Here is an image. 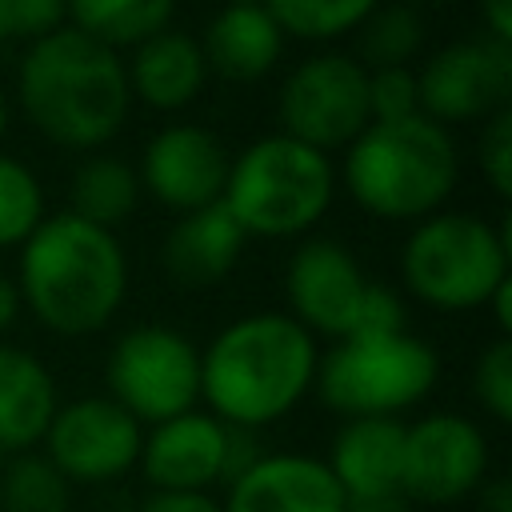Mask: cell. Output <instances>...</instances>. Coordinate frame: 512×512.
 <instances>
[{
    "mask_svg": "<svg viewBox=\"0 0 512 512\" xmlns=\"http://www.w3.org/2000/svg\"><path fill=\"white\" fill-rule=\"evenodd\" d=\"M320 348L288 312H248L200 348V400L228 428L284 420L316 384Z\"/></svg>",
    "mask_w": 512,
    "mask_h": 512,
    "instance_id": "6da1fadb",
    "label": "cell"
},
{
    "mask_svg": "<svg viewBox=\"0 0 512 512\" xmlns=\"http://www.w3.org/2000/svg\"><path fill=\"white\" fill-rule=\"evenodd\" d=\"M16 104L44 140L92 152L124 128L132 92L120 52L64 24L28 44L16 68Z\"/></svg>",
    "mask_w": 512,
    "mask_h": 512,
    "instance_id": "7a4b0ae2",
    "label": "cell"
},
{
    "mask_svg": "<svg viewBox=\"0 0 512 512\" xmlns=\"http://www.w3.org/2000/svg\"><path fill=\"white\" fill-rule=\"evenodd\" d=\"M20 304L56 336H92L124 304L128 256L112 228L56 212L20 244Z\"/></svg>",
    "mask_w": 512,
    "mask_h": 512,
    "instance_id": "3957f363",
    "label": "cell"
},
{
    "mask_svg": "<svg viewBox=\"0 0 512 512\" xmlns=\"http://www.w3.org/2000/svg\"><path fill=\"white\" fill-rule=\"evenodd\" d=\"M460 160L448 128L424 112L408 120H372L344 156V188L380 220H424L456 188Z\"/></svg>",
    "mask_w": 512,
    "mask_h": 512,
    "instance_id": "277c9868",
    "label": "cell"
},
{
    "mask_svg": "<svg viewBox=\"0 0 512 512\" xmlns=\"http://www.w3.org/2000/svg\"><path fill=\"white\" fill-rule=\"evenodd\" d=\"M336 196V168L324 152L276 132L248 144L232 164L220 204L244 236L288 240L320 224Z\"/></svg>",
    "mask_w": 512,
    "mask_h": 512,
    "instance_id": "5b68a950",
    "label": "cell"
},
{
    "mask_svg": "<svg viewBox=\"0 0 512 512\" xmlns=\"http://www.w3.org/2000/svg\"><path fill=\"white\" fill-rule=\"evenodd\" d=\"M508 232L472 212H432L416 220L400 248L404 288L436 312L484 308L512 276Z\"/></svg>",
    "mask_w": 512,
    "mask_h": 512,
    "instance_id": "8992f818",
    "label": "cell"
},
{
    "mask_svg": "<svg viewBox=\"0 0 512 512\" xmlns=\"http://www.w3.org/2000/svg\"><path fill=\"white\" fill-rule=\"evenodd\" d=\"M440 376L436 348L420 336L384 332V336H344L336 340L320 364L316 384L320 400L344 420L356 416H392L420 404Z\"/></svg>",
    "mask_w": 512,
    "mask_h": 512,
    "instance_id": "52a82bcc",
    "label": "cell"
},
{
    "mask_svg": "<svg viewBox=\"0 0 512 512\" xmlns=\"http://www.w3.org/2000/svg\"><path fill=\"white\" fill-rule=\"evenodd\" d=\"M108 396L144 428L200 404V348L168 324L128 328L104 364Z\"/></svg>",
    "mask_w": 512,
    "mask_h": 512,
    "instance_id": "ba28073f",
    "label": "cell"
},
{
    "mask_svg": "<svg viewBox=\"0 0 512 512\" xmlns=\"http://www.w3.org/2000/svg\"><path fill=\"white\" fill-rule=\"evenodd\" d=\"M276 116H280L284 136H292L324 156L332 148H348L372 124L368 68L340 52L308 56L280 84Z\"/></svg>",
    "mask_w": 512,
    "mask_h": 512,
    "instance_id": "9c48e42d",
    "label": "cell"
},
{
    "mask_svg": "<svg viewBox=\"0 0 512 512\" xmlns=\"http://www.w3.org/2000/svg\"><path fill=\"white\" fill-rule=\"evenodd\" d=\"M140 440L144 424L112 396H76L52 412L40 452L68 484H112L136 468Z\"/></svg>",
    "mask_w": 512,
    "mask_h": 512,
    "instance_id": "30bf717a",
    "label": "cell"
},
{
    "mask_svg": "<svg viewBox=\"0 0 512 512\" xmlns=\"http://www.w3.org/2000/svg\"><path fill=\"white\" fill-rule=\"evenodd\" d=\"M488 480V436L460 412H428L404 424L400 492L424 508H448Z\"/></svg>",
    "mask_w": 512,
    "mask_h": 512,
    "instance_id": "8fae6325",
    "label": "cell"
},
{
    "mask_svg": "<svg viewBox=\"0 0 512 512\" xmlns=\"http://www.w3.org/2000/svg\"><path fill=\"white\" fill-rule=\"evenodd\" d=\"M420 112L448 124L488 120L492 112L508 108L512 96V44L480 36V40H456L440 48L416 76Z\"/></svg>",
    "mask_w": 512,
    "mask_h": 512,
    "instance_id": "7c38bea8",
    "label": "cell"
},
{
    "mask_svg": "<svg viewBox=\"0 0 512 512\" xmlns=\"http://www.w3.org/2000/svg\"><path fill=\"white\" fill-rule=\"evenodd\" d=\"M368 276L356 264V256L336 240H304L296 256L288 260L284 288L292 304V320L308 328L312 336L344 340L360 324V308L368 296Z\"/></svg>",
    "mask_w": 512,
    "mask_h": 512,
    "instance_id": "4fadbf2b",
    "label": "cell"
},
{
    "mask_svg": "<svg viewBox=\"0 0 512 512\" xmlns=\"http://www.w3.org/2000/svg\"><path fill=\"white\" fill-rule=\"evenodd\" d=\"M136 468L152 492H212L228 468V424L204 408L148 424Z\"/></svg>",
    "mask_w": 512,
    "mask_h": 512,
    "instance_id": "5bb4252c",
    "label": "cell"
},
{
    "mask_svg": "<svg viewBox=\"0 0 512 512\" xmlns=\"http://www.w3.org/2000/svg\"><path fill=\"white\" fill-rule=\"evenodd\" d=\"M228 164H232V156L208 128L172 124V128H160L144 144L136 180L164 208H176L184 216V212H196V208H208L220 200Z\"/></svg>",
    "mask_w": 512,
    "mask_h": 512,
    "instance_id": "9a60e30c",
    "label": "cell"
},
{
    "mask_svg": "<svg viewBox=\"0 0 512 512\" xmlns=\"http://www.w3.org/2000/svg\"><path fill=\"white\" fill-rule=\"evenodd\" d=\"M344 504L328 464L308 452H264L220 500L224 512H344Z\"/></svg>",
    "mask_w": 512,
    "mask_h": 512,
    "instance_id": "2e32d148",
    "label": "cell"
},
{
    "mask_svg": "<svg viewBox=\"0 0 512 512\" xmlns=\"http://www.w3.org/2000/svg\"><path fill=\"white\" fill-rule=\"evenodd\" d=\"M328 472L340 484L344 500L400 492V464H404V424L392 416H356L344 420L332 452Z\"/></svg>",
    "mask_w": 512,
    "mask_h": 512,
    "instance_id": "e0dca14e",
    "label": "cell"
},
{
    "mask_svg": "<svg viewBox=\"0 0 512 512\" xmlns=\"http://www.w3.org/2000/svg\"><path fill=\"white\" fill-rule=\"evenodd\" d=\"M56 408L60 396L48 364L0 340V456L36 452Z\"/></svg>",
    "mask_w": 512,
    "mask_h": 512,
    "instance_id": "ac0fdd59",
    "label": "cell"
},
{
    "mask_svg": "<svg viewBox=\"0 0 512 512\" xmlns=\"http://www.w3.org/2000/svg\"><path fill=\"white\" fill-rule=\"evenodd\" d=\"M124 72H128V92L140 104L156 112H176L200 96L208 64L188 32L164 28L132 48V64H124Z\"/></svg>",
    "mask_w": 512,
    "mask_h": 512,
    "instance_id": "d6986e66",
    "label": "cell"
},
{
    "mask_svg": "<svg viewBox=\"0 0 512 512\" xmlns=\"http://www.w3.org/2000/svg\"><path fill=\"white\" fill-rule=\"evenodd\" d=\"M244 232L240 224L232 220V212L216 200L208 208H196V212H184L168 240H164V268L172 280L188 284V288H204V284H216L224 280L240 252H244Z\"/></svg>",
    "mask_w": 512,
    "mask_h": 512,
    "instance_id": "ffe728a7",
    "label": "cell"
},
{
    "mask_svg": "<svg viewBox=\"0 0 512 512\" xmlns=\"http://www.w3.org/2000/svg\"><path fill=\"white\" fill-rule=\"evenodd\" d=\"M204 64L228 80H260L280 64L284 32L264 4L220 8L204 28Z\"/></svg>",
    "mask_w": 512,
    "mask_h": 512,
    "instance_id": "44dd1931",
    "label": "cell"
},
{
    "mask_svg": "<svg viewBox=\"0 0 512 512\" xmlns=\"http://www.w3.org/2000/svg\"><path fill=\"white\" fill-rule=\"evenodd\" d=\"M172 12L176 0H68L72 28L112 52L136 48L148 36L164 32L172 24Z\"/></svg>",
    "mask_w": 512,
    "mask_h": 512,
    "instance_id": "7402d4cb",
    "label": "cell"
},
{
    "mask_svg": "<svg viewBox=\"0 0 512 512\" xmlns=\"http://www.w3.org/2000/svg\"><path fill=\"white\" fill-rule=\"evenodd\" d=\"M136 200H140V180L116 156H92L72 176V212L88 224L116 228L120 220L132 216Z\"/></svg>",
    "mask_w": 512,
    "mask_h": 512,
    "instance_id": "603a6c76",
    "label": "cell"
},
{
    "mask_svg": "<svg viewBox=\"0 0 512 512\" xmlns=\"http://www.w3.org/2000/svg\"><path fill=\"white\" fill-rule=\"evenodd\" d=\"M0 512H72V484L44 452L8 456L0 472Z\"/></svg>",
    "mask_w": 512,
    "mask_h": 512,
    "instance_id": "cb8c5ba5",
    "label": "cell"
},
{
    "mask_svg": "<svg viewBox=\"0 0 512 512\" xmlns=\"http://www.w3.org/2000/svg\"><path fill=\"white\" fill-rule=\"evenodd\" d=\"M384 0H264L284 36L296 40H340L356 32Z\"/></svg>",
    "mask_w": 512,
    "mask_h": 512,
    "instance_id": "d4e9b609",
    "label": "cell"
},
{
    "mask_svg": "<svg viewBox=\"0 0 512 512\" xmlns=\"http://www.w3.org/2000/svg\"><path fill=\"white\" fill-rule=\"evenodd\" d=\"M360 52L372 68H408L424 44V20L408 4H380L360 28Z\"/></svg>",
    "mask_w": 512,
    "mask_h": 512,
    "instance_id": "484cf974",
    "label": "cell"
},
{
    "mask_svg": "<svg viewBox=\"0 0 512 512\" xmlns=\"http://www.w3.org/2000/svg\"><path fill=\"white\" fill-rule=\"evenodd\" d=\"M44 220V188L36 172L0 152V248H20Z\"/></svg>",
    "mask_w": 512,
    "mask_h": 512,
    "instance_id": "4316f807",
    "label": "cell"
},
{
    "mask_svg": "<svg viewBox=\"0 0 512 512\" xmlns=\"http://www.w3.org/2000/svg\"><path fill=\"white\" fill-rule=\"evenodd\" d=\"M472 392H476L480 408H484L496 424H508V420H512V340H508V336H496V340L476 356Z\"/></svg>",
    "mask_w": 512,
    "mask_h": 512,
    "instance_id": "83f0119b",
    "label": "cell"
},
{
    "mask_svg": "<svg viewBox=\"0 0 512 512\" xmlns=\"http://www.w3.org/2000/svg\"><path fill=\"white\" fill-rule=\"evenodd\" d=\"M476 156H480V172H484L488 188L500 200H508L512 196V112L508 108H500L484 120Z\"/></svg>",
    "mask_w": 512,
    "mask_h": 512,
    "instance_id": "f1b7e54d",
    "label": "cell"
},
{
    "mask_svg": "<svg viewBox=\"0 0 512 512\" xmlns=\"http://www.w3.org/2000/svg\"><path fill=\"white\" fill-rule=\"evenodd\" d=\"M368 112L372 120H408L420 112L412 68H372L368 72Z\"/></svg>",
    "mask_w": 512,
    "mask_h": 512,
    "instance_id": "f546056e",
    "label": "cell"
},
{
    "mask_svg": "<svg viewBox=\"0 0 512 512\" xmlns=\"http://www.w3.org/2000/svg\"><path fill=\"white\" fill-rule=\"evenodd\" d=\"M68 0H12V36H24L28 44L64 28Z\"/></svg>",
    "mask_w": 512,
    "mask_h": 512,
    "instance_id": "4dcf8cb0",
    "label": "cell"
},
{
    "mask_svg": "<svg viewBox=\"0 0 512 512\" xmlns=\"http://www.w3.org/2000/svg\"><path fill=\"white\" fill-rule=\"evenodd\" d=\"M136 512H224L212 492H152Z\"/></svg>",
    "mask_w": 512,
    "mask_h": 512,
    "instance_id": "1f68e13d",
    "label": "cell"
},
{
    "mask_svg": "<svg viewBox=\"0 0 512 512\" xmlns=\"http://www.w3.org/2000/svg\"><path fill=\"white\" fill-rule=\"evenodd\" d=\"M480 16L492 40L512 44V0H480Z\"/></svg>",
    "mask_w": 512,
    "mask_h": 512,
    "instance_id": "d6a6232c",
    "label": "cell"
},
{
    "mask_svg": "<svg viewBox=\"0 0 512 512\" xmlns=\"http://www.w3.org/2000/svg\"><path fill=\"white\" fill-rule=\"evenodd\" d=\"M344 512H412V500H408L404 492H380V496L348 500Z\"/></svg>",
    "mask_w": 512,
    "mask_h": 512,
    "instance_id": "836d02e7",
    "label": "cell"
},
{
    "mask_svg": "<svg viewBox=\"0 0 512 512\" xmlns=\"http://www.w3.org/2000/svg\"><path fill=\"white\" fill-rule=\"evenodd\" d=\"M476 496H480V512H512V480H484Z\"/></svg>",
    "mask_w": 512,
    "mask_h": 512,
    "instance_id": "e575fe53",
    "label": "cell"
},
{
    "mask_svg": "<svg viewBox=\"0 0 512 512\" xmlns=\"http://www.w3.org/2000/svg\"><path fill=\"white\" fill-rule=\"evenodd\" d=\"M484 308H492V320H496V328H500V336H508L512 332V276L488 296V304Z\"/></svg>",
    "mask_w": 512,
    "mask_h": 512,
    "instance_id": "d590c367",
    "label": "cell"
},
{
    "mask_svg": "<svg viewBox=\"0 0 512 512\" xmlns=\"http://www.w3.org/2000/svg\"><path fill=\"white\" fill-rule=\"evenodd\" d=\"M16 316H20V292H16V284L0 272V336L16 324Z\"/></svg>",
    "mask_w": 512,
    "mask_h": 512,
    "instance_id": "8d00e7d4",
    "label": "cell"
},
{
    "mask_svg": "<svg viewBox=\"0 0 512 512\" xmlns=\"http://www.w3.org/2000/svg\"><path fill=\"white\" fill-rule=\"evenodd\" d=\"M12 40V0H0V44Z\"/></svg>",
    "mask_w": 512,
    "mask_h": 512,
    "instance_id": "74e56055",
    "label": "cell"
},
{
    "mask_svg": "<svg viewBox=\"0 0 512 512\" xmlns=\"http://www.w3.org/2000/svg\"><path fill=\"white\" fill-rule=\"evenodd\" d=\"M8 132V92L0 88V136Z\"/></svg>",
    "mask_w": 512,
    "mask_h": 512,
    "instance_id": "f35d334b",
    "label": "cell"
},
{
    "mask_svg": "<svg viewBox=\"0 0 512 512\" xmlns=\"http://www.w3.org/2000/svg\"><path fill=\"white\" fill-rule=\"evenodd\" d=\"M256 4H264V0H224V8H256Z\"/></svg>",
    "mask_w": 512,
    "mask_h": 512,
    "instance_id": "ab89813d",
    "label": "cell"
},
{
    "mask_svg": "<svg viewBox=\"0 0 512 512\" xmlns=\"http://www.w3.org/2000/svg\"><path fill=\"white\" fill-rule=\"evenodd\" d=\"M416 4H432L436 8V4H452V0H416Z\"/></svg>",
    "mask_w": 512,
    "mask_h": 512,
    "instance_id": "60d3db41",
    "label": "cell"
}]
</instances>
